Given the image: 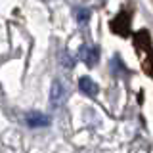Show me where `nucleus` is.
Returning <instances> with one entry per match:
<instances>
[{"mask_svg": "<svg viewBox=\"0 0 153 153\" xmlns=\"http://www.w3.org/2000/svg\"><path fill=\"white\" fill-rule=\"evenodd\" d=\"M111 29L117 35H128V29H130V19H128L126 13H119L117 17L113 19V23H111Z\"/></svg>", "mask_w": 153, "mask_h": 153, "instance_id": "f257e3e1", "label": "nucleus"}, {"mask_svg": "<svg viewBox=\"0 0 153 153\" xmlns=\"http://www.w3.org/2000/svg\"><path fill=\"white\" fill-rule=\"evenodd\" d=\"M80 56H82V59L88 65H94L96 61H98V48H86V46H82Z\"/></svg>", "mask_w": 153, "mask_h": 153, "instance_id": "f03ea898", "label": "nucleus"}, {"mask_svg": "<svg viewBox=\"0 0 153 153\" xmlns=\"http://www.w3.org/2000/svg\"><path fill=\"white\" fill-rule=\"evenodd\" d=\"M48 121H50V119L44 117V115H40V113H29L27 115V123L31 124V126H44V124H48Z\"/></svg>", "mask_w": 153, "mask_h": 153, "instance_id": "7ed1b4c3", "label": "nucleus"}, {"mask_svg": "<svg viewBox=\"0 0 153 153\" xmlns=\"http://www.w3.org/2000/svg\"><path fill=\"white\" fill-rule=\"evenodd\" d=\"M79 86H80V90H82V92L90 94V96L98 94V86H96V82H94V80H90V79H86V76H82V79H80Z\"/></svg>", "mask_w": 153, "mask_h": 153, "instance_id": "20e7f679", "label": "nucleus"}, {"mask_svg": "<svg viewBox=\"0 0 153 153\" xmlns=\"http://www.w3.org/2000/svg\"><path fill=\"white\" fill-rule=\"evenodd\" d=\"M61 100H63V86H61V84L56 80V82L52 84V103L57 105Z\"/></svg>", "mask_w": 153, "mask_h": 153, "instance_id": "39448f33", "label": "nucleus"}, {"mask_svg": "<svg viewBox=\"0 0 153 153\" xmlns=\"http://www.w3.org/2000/svg\"><path fill=\"white\" fill-rule=\"evenodd\" d=\"M134 44H138V46H149V36H147V33L146 31H140V33H136V36H134Z\"/></svg>", "mask_w": 153, "mask_h": 153, "instance_id": "423d86ee", "label": "nucleus"}, {"mask_svg": "<svg viewBox=\"0 0 153 153\" xmlns=\"http://www.w3.org/2000/svg\"><path fill=\"white\" fill-rule=\"evenodd\" d=\"M147 73H149V75L153 76V65H151V67H147Z\"/></svg>", "mask_w": 153, "mask_h": 153, "instance_id": "0eeeda50", "label": "nucleus"}]
</instances>
